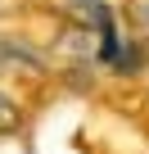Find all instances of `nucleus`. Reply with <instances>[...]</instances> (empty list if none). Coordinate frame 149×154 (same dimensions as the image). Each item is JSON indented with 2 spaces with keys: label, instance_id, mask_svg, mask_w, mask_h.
<instances>
[]
</instances>
